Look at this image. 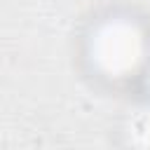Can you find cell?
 <instances>
[{
  "label": "cell",
  "mask_w": 150,
  "mask_h": 150,
  "mask_svg": "<svg viewBox=\"0 0 150 150\" xmlns=\"http://www.w3.org/2000/svg\"><path fill=\"white\" fill-rule=\"evenodd\" d=\"M141 56L143 38L127 21H110L94 38V59L105 73L122 75L136 68Z\"/></svg>",
  "instance_id": "1"
},
{
  "label": "cell",
  "mask_w": 150,
  "mask_h": 150,
  "mask_svg": "<svg viewBox=\"0 0 150 150\" xmlns=\"http://www.w3.org/2000/svg\"><path fill=\"white\" fill-rule=\"evenodd\" d=\"M131 134L143 148H150V110H141V115L131 127Z\"/></svg>",
  "instance_id": "2"
}]
</instances>
